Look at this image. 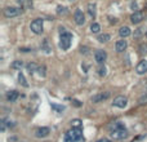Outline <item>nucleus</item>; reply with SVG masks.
<instances>
[{
  "label": "nucleus",
  "mask_w": 147,
  "mask_h": 142,
  "mask_svg": "<svg viewBox=\"0 0 147 142\" xmlns=\"http://www.w3.org/2000/svg\"><path fill=\"white\" fill-rule=\"evenodd\" d=\"M110 135H111V137L114 140L121 141L128 137V131L121 124V122H115L114 124L110 125Z\"/></svg>",
  "instance_id": "1"
},
{
  "label": "nucleus",
  "mask_w": 147,
  "mask_h": 142,
  "mask_svg": "<svg viewBox=\"0 0 147 142\" xmlns=\"http://www.w3.org/2000/svg\"><path fill=\"white\" fill-rule=\"evenodd\" d=\"M65 142H85L80 128H71L65 136Z\"/></svg>",
  "instance_id": "2"
},
{
  "label": "nucleus",
  "mask_w": 147,
  "mask_h": 142,
  "mask_svg": "<svg viewBox=\"0 0 147 142\" xmlns=\"http://www.w3.org/2000/svg\"><path fill=\"white\" fill-rule=\"evenodd\" d=\"M71 43H72V34L67 32V31H62L61 38H59V47L62 48V51L70 49Z\"/></svg>",
  "instance_id": "3"
},
{
  "label": "nucleus",
  "mask_w": 147,
  "mask_h": 142,
  "mask_svg": "<svg viewBox=\"0 0 147 142\" xmlns=\"http://www.w3.org/2000/svg\"><path fill=\"white\" fill-rule=\"evenodd\" d=\"M30 28L34 34H36V35H41L43 31H44V20H41V18H36V20H34L30 25Z\"/></svg>",
  "instance_id": "4"
},
{
  "label": "nucleus",
  "mask_w": 147,
  "mask_h": 142,
  "mask_svg": "<svg viewBox=\"0 0 147 142\" xmlns=\"http://www.w3.org/2000/svg\"><path fill=\"white\" fill-rule=\"evenodd\" d=\"M22 10L20 8H16V7H7L4 8V17L7 18H13V17H17Z\"/></svg>",
  "instance_id": "5"
},
{
  "label": "nucleus",
  "mask_w": 147,
  "mask_h": 142,
  "mask_svg": "<svg viewBox=\"0 0 147 142\" xmlns=\"http://www.w3.org/2000/svg\"><path fill=\"white\" fill-rule=\"evenodd\" d=\"M143 20H145V13H143L142 10H137V12H134L130 16V22H132L133 25H138V23H141Z\"/></svg>",
  "instance_id": "6"
},
{
  "label": "nucleus",
  "mask_w": 147,
  "mask_h": 142,
  "mask_svg": "<svg viewBox=\"0 0 147 142\" xmlns=\"http://www.w3.org/2000/svg\"><path fill=\"white\" fill-rule=\"evenodd\" d=\"M112 105L116 107H119V109H124V107H127L128 105V98L124 96H117L114 98V102H112Z\"/></svg>",
  "instance_id": "7"
},
{
  "label": "nucleus",
  "mask_w": 147,
  "mask_h": 142,
  "mask_svg": "<svg viewBox=\"0 0 147 142\" xmlns=\"http://www.w3.org/2000/svg\"><path fill=\"white\" fill-rule=\"evenodd\" d=\"M74 20H75V23L79 26H83L85 23V14L83 13V10L76 9L75 13H74Z\"/></svg>",
  "instance_id": "8"
},
{
  "label": "nucleus",
  "mask_w": 147,
  "mask_h": 142,
  "mask_svg": "<svg viewBox=\"0 0 147 142\" xmlns=\"http://www.w3.org/2000/svg\"><path fill=\"white\" fill-rule=\"evenodd\" d=\"M106 58H107V53L105 51H101V49L96 51V53H94V60H96V62L98 65H103Z\"/></svg>",
  "instance_id": "9"
},
{
  "label": "nucleus",
  "mask_w": 147,
  "mask_h": 142,
  "mask_svg": "<svg viewBox=\"0 0 147 142\" xmlns=\"http://www.w3.org/2000/svg\"><path fill=\"white\" fill-rule=\"evenodd\" d=\"M109 97H110V92H103V93L94 94L90 98V101L93 102V103H99V102H102V101H106Z\"/></svg>",
  "instance_id": "10"
},
{
  "label": "nucleus",
  "mask_w": 147,
  "mask_h": 142,
  "mask_svg": "<svg viewBox=\"0 0 147 142\" xmlns=\"http://www.w3.org/2000/svg\"><path fill=\"white\" fill-rule=\"evenodd\" d=\"M136 72L138 75H145L147 72V60H142V61L138 62L137 67H136Z\"/></svg>",
  "instance_id": "11"
},
{
  "label": "nucleus",
  "mask_w": 147,
  "mask_h": 142,
  "mask_svg": "<svg viewBox=\"0 0 147 142\" xmlns=\"http://www.w3.org/2000/svg\"><path fill=\"white\" fill-rule=\"evenodd\" d=\"M127 47H128L127 40H125V39H123V38L120 39V40H117L116 44H115V49H116L117 53H121V52H124L125 49H127Z\"/></svg>",
  "instance_id": "12"
},
{
  "label": "nucleus",
  "mask_w": 147,
  "mask_h": 142,
  "mask_svg": "<svg viewBox=\"0 0 147 142\" xmlns=\"http://www.w3.org/2000/svg\"><path fill=\"white\" fill-rule=\"evenodd\" d=\"M49 133H51V129H49L48 127H41V128H38V129H36L35 135H36V137L43 138V137L49 136Z\"/></svg>",
  "instance_id": "13"
},
{
  "label": "nucleus",
  "mask_w": 147,
  "mask_h": 142,
  "mask_svg": "<svg viewBox=\"0 0 147 142\" xmlns=\"http://www.w3.org/2000/svg\"><path fill=\"white\" fill-rule=\"evenodd\" d=\"M119 35L121 36L123 39H125V38L132 35V31H130V28L128 27V26H123V27L119 28Z\"/></svg>",
  "instance_id": "14"
},
{
  "label": "nucleus",
  "mask_w": 147,
  "mask_h": 142,
  "mask_svg": "<svg viewBox=\"0 0 147 142\" xmlns=\"http://www.w3.org/2000/svg\"><path fill=\"white\" fill-rule=\"evenodd\" d=\"M18 92L17 91H10V92H8L7 93V101H9V102H14V101H17V98H18Z\"/></svg>",
  "instance_id": "15"
},
{
  "label": "nucleus",
  "mask_w": 147,
  "mask_h": 142,
  "mask_svg": "<svg viewBox=\"0 0 147 142\" xmlns=\"http://www.w3.org/2000/svg\"><path fill=\"white\" fill-rule=\"evenodd\" d=\"M96 4L94 3H89L88 4V13H89V16H90L92 18H96V16H97V9H96Z\"/></svg>",
  "instance_id": "16"
},
{
  "label": "nucleus",
  "mask_w": 147,
  "mask_h": 142,
  "mask_svg": "<svg viewBox=\"0 0 147 142\" xmlns=\"http://www.w3.org/2000/svg\"><path fill=\"white\" fill-rule=\"evenodd\" d=\"M26 67H27V71L30 74H34V72H36V71L39 70V66L35 64V62H31V64H27L26 65Z\"/></svg>",
  "instance_id": "17"
},
{
  "label": "nucleus",
  "mask_w": 147,
  "mask_h": 142,
  "mask_svg": "<svg viewBox=\"0 0 147 142\" xmlns=\"http://www.w3.org/2000/svg\"><path fill=\"white\" fill-rule=\"evenodd\" d=\"M41 49H44V52H45V53H51V52H52V48H51V45H49L48 39H44L43 44H41Z\"/></svg>",
  "instance_id": "18"
},
{
  "label": "nucleus",
  "mask_w": 147,
  "mask_h": 142,
  "mask_svg": "<svg viewBox=\"0 0 147 142\" xmlns=\"http://www.w3.org/2000/svg\"><path fill=\"white\" fill-rule=\"evenodd\" d=\"M111 39V36H110V34H102V35L98 36V39L97 40L99 41V43H107V41Z\"/></svg>",
  "instance_id": "19"
},
{
  "label": "nucleus",
  "mask_w": 147,
  "mask_h": 142,
  "mask_svg": "<svg viewBox=\"0 0 147 142\" xmlns=\"http://www.w3.org/2000/svg\"><path fill=\"white\" fill-rule=\"evenodd\" d=\"M90 31L93 34H98L99 31H101V25H99V23H97V22H93L90 25Z\"/></svg>",
  "instance_id": "20"
},
{
  "label": "nucleus",
  "mask_w": 147,
  "mask_h": 142,
  "mask_svg": "<svg viewBox=\"0 0 147 142\" xmlns=\"http://www.w3.org/2000/svg\"><path fill=\"white\" fill-rule=\"evenodd\" d=\"M18 81H20V84H22V85L25 87V88H27V87H28L27 81H26V79H25V76H23V74H22V72L18 74Z\"/></svg>",
  "instance_id": "21"
},
{
  "label": "nucleus",
  "mask_w": 147,
  "mask_h": 142,
  "mask_svg": "<svg viewBox=\"0 0 147 142\" xmlns=\"http://www.w3.org/2000/svg\"><path fill=\"white\" fill-rule=\"evenodd\" d=\"M143 34H145V28H143V27H138L137 30L134 31V38L136 39H140Z\"/></svg>",
  "instance_id": "22"
},
{
  "label": "nucleus",
  "mask_w": 147,
  "mask_h": 142,
  "mask_svg": "<svg viewBox=\"0 0 147 142\" xmlns=\"http://www.w3.org/2000/svg\"><path fill=\"white\" fill-rule=\"evenodd\" d=\"M81 125H83V123H81L80 119H74V120H71V127L72 128H80V129H81Z\"/></svg>",
  "instance_id": "23"
},
{
  "label": "nucleus",
  "mask_w": 147,
  "mask_h": 142,
  "mask_svg": "<svg viewBox=\"0 0 147 142\" xmlns=\"http://www.w3.org/2000/svg\"><path fill=\"white\" fill-rule=\"evenodd\" d=\"M12 67L13 69H17V70H21L23 67V62L22 61H20V60H17V61H14L12 64Z\"/></svg>",
  "instance_id": "24"
},
{
  "label": "nucleus",
  "mask_w": 147,
  "mask_h": 142,
  "mask_svg": "<svg viewBox=\"0 0 147 142\" xmlns=\"http://www.w3.org/2000/svg\"><path fill=\"white\" fill-rule=\"evenodd\" d=\"M138 103L140 105H146L147 103V92H145V94H142V96L138 98Z\"/></svg>",
  "instance_id": "25"
},
{
  "label": "nucleus",
  "mask_w": 147,
  "mask_h": 142,
  "mask_svg": "<svg viewBox=\"0 0 147 142\" xmlns=\"http://www.w3.org/2000/svg\"><path fill=\"white\" fill-rule=\"evenodd\" d=\"M57 13H58V14H66V13H67V8L58 5V7H57Z\"/></svg>",
  "instance_id": "26"
},
{
  "label": "nucleus",
  "mask_w": 147,
  "mask_h": 142,
  "mask_svg": "<svg viewBox=\"0 0 147 142\" xmlns=\"http://www.w3.org/2000/svg\"><path fill=\"white\" fill-rule=\"evenodd\" d=\"M138 49H140L141 54H147V44H141Z\"/></svg>",
  "instance_id": "27"
},
{
  "label": "nucleus",
  "mask_w": 147,
  "mask_h": 142,
  "mask_svg": "<svg viewBox=\"0 0 147 142\" xmlns=\"http://www.w3.org/2000/svg\"><path fill=\"white\" fill-rule=\"evenodd\" d=\"M98 74H99L101 76H105V75H106V67L101 65V66H99V69H98Z\"/></svg>",
  "instance_id": "28"
},
{
  "label": "nucleus",
  "mask_w": 147,
  "mask_h": 142,
  "mask_svg": "<svg viewBox=\"0 0 147 142\" xmlns=\"http://www.w3.org/2000/svg\"><path fill=\"white\" fill-rule=\"evenodd\" d=\"M38 71H39V74H40L43 78L47 75V72H45V66H39V70H38Z\"/></svg>",
  "instance_id": "29"
},
{
  "label": "nucleus",
  "mask_w": 147,
  "mask_h": 142,
  "mask_svg": "<svg viewBox=\"0 0 147 142\" xmlns=\"http://www.w3.org/2000/svg\"><path fill=\"white\" fill-rule=\"evenodd\" d=\"M52 109L57 110V111H63V110H65V107H63V106H57V105L52 103Z\"/></svg>",
  "instance_id": "30"
},
{
  "label": "nucleus",
  "mask_w": 147,
  "mask_h": 142,
  "mask_svg": "<svg viewBox=\"0 0 147 142\" xmlns=\"http://www.w3.org/2000/svg\"><path fill=\"white\" fill-rule=\"evenodd\" d=\"M96 142H111V141H110L109 138H105L103 137V138H99V140H97Z\"/></svg>",
  "instance_id": "31"
},
{
  "label": "nucleus",
  "mask_w": 147,
  "mask_h": 142,
  "mask_svg": "<svg viewBox=\"0 0 147 142\" xmlns=\"http://www.w3.org/2000/svg\"><path fill=\"white\" fill-rule=\"evenodd\" d=\"M110 22H111V23H116L117 20H116V18H111V17H110Z\"/></svg>",
  "instance_id": "32"
},
{
  "label": "nucleus",
  "mask_w": 147,
  "mask_h": 142,
  "mask_svg": "<svg viewBox=\"0 0 147 142\" xmlns=\"http://www.w3.org/2000/svg\"><path fill=\"white\" fill-rule=\"evenodd\" d=\"M74 103H75V106H81V103H80V102H79V101H76V99H75V101H74Z\"/></svg>",
  "instance_id": "33"
},
{
  "label": "nucleus",
  "mask_w": 147,
  "mask_h": 142,
  "mask_svg": "<svg viewBox=\"0 0 147 142\" xmlns=\"http://www.w3.org/2000/svg\"><path fill=\"white\" fill-rule=\"evenodd\" d=\"M146 9H147V4H146Z\"/></svg>",
  "instance_id": "34"
},
{
  "label": "nucleus",
  "mask_w": 147,
  "mask_h": 142,
  "mask_svg": "<svg viewBox=\"0 0 147 142\" xmlns=\"http://www.w3.org/2000/svg\"><path fill=\"white\" fill-rule=\"evenodd\" d=\"M146 38H147V32H146Z\"/></svg>",
  "instance_id": "35"
}]
</instances>
